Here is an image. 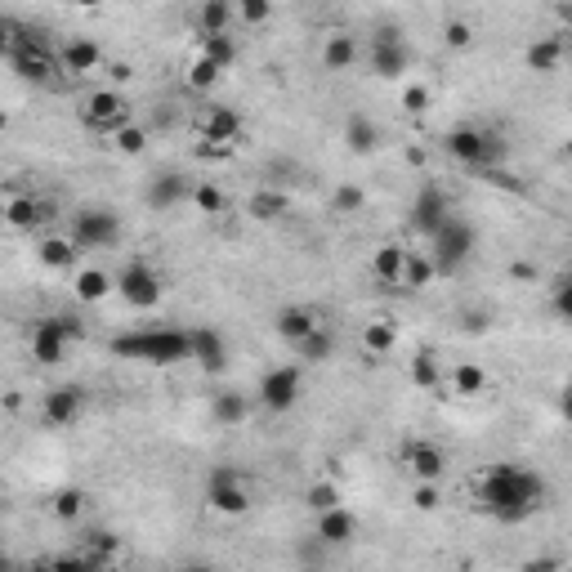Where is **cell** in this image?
Returning a JSON list of instances; mask_svg holds the SVG:
<instances>
[{
  "instance_id": "816d5d0a",
  "label": "cell",
  "mask_w": 572,
  "mask_h": 572,
  "mask_svg": "<svg viewBox=\"0 0 572 572\" xmlns=\"http://www.w3.org/2000/svg\"><path fill=\"white\" fill-rule=\"evenodd\" d=\"M9 572H54V564H27V568H9Z\"/></svg>"
},
{
  "instance_id": "7a4b0ae2",
  "label": "cell",
  "mask_w": 572,
  "mask_h": 572,
  "mask_svg": "<svg viewBox=\"0 0 572 572\" xmlns=\"http://www.w3.org/2000/svg\"><path fill=\"white\" fill-rule=\"evenodd\" d=\"M76 117H81L85 130H94V135H117L121 126H130V99L121 90H108V85H99V90H90L81 99V108H76Z\"/></svg>"
},
{
  "instance_id": "3957f363",
  "label": "cell",
  "mask_w": 572,
  "mask_h": 572,
  "mask_svg": "<svg viewBox=\"0 0 572 572\" xmlns=\"http://www.w3.org/2000/svg\"><path fill=\"white\" fill-rule=\"evenodd\" d=\"M121 354H139L148 362H184L193 358V340L188 331H148V336H130V340H117Z\"/></svg>"
},
{
  "instance_id": "f907efd6",
  "label": "cell",
  "mask_w": 572,
  "mask_h": 572,
  "mask_svg": "<svg viewBox=\"0 0 572 572\" xmlns=\"http://www.w3.org/2000/svg\"><path fill=\"white\" fill-rule=\"evenodd\" d=\"M523 572H568V568H564V559L559 555H537V559L523 564Z\"/></svg>"
},
{
  "instance_id": "c3c4849f",
  "label": "cell",
  "mask_w": 572,
  "mask_h": 572,
  "mask_svg": "<svg viewBox=\"0 0 572 572\" xmlns=\"http://www.w3.org/2000/svg\"><path fill=\"white\" fill-rule=\"evenodd\" d=\"M550 304H555V313H559V318L572 322V273H568V278L555 286V300H550Z\"/></svg>"
},
{
  "instance_id": "d6986e66",
  "label": "cell",
  "mask_w": 572,
  "mask_h": 572,
  "mask_svg": "<svg viewBox=\"0 0 572 572\" xmlns=\"http://www.w3.org/2000/svg\"><path fill=\"white\" fill-rule=\"evenodd\" d=\"M313 537H318L322 546H349V541L358 537V514L349 510V505H336V510L318 514V523H313Z\"/></svg>"
},
{
  "instance_id": "f1b7e54d",
  "label": "cell",
  "mask_w": 572,
  "mask_h": 572,
  "mask_svg": "<svg viewBox=\"0 0 572 572\" xmlns=\"http://www.w3.org/2000/svg\"><path fill=\"white\" fill-rule=\"evenodd\" d=\"M447 385H452L456 398H479L483 389H488V371H483L479 362H456L452 376H447Z\"/></svg>"
},
{
  "instance_id": "484cf974",
  "label": "cell",
  "mask_w": 572,
  "mask_h": 572,
  "mask_svg": "<svg viewBox=\"0 0 572 572\" xmlns=\"http://www.w3.org/2000/svg\"><path fill=\"white\" fill-rule=\"evenodd\" d=\"M233 23H237V5H228V0H206L197 9V32L202 36H228Z\"/></svg>"
},
{
  "instance_id": "7dc6e473",
  "label": "cell",
  "mask_w": 572,
  "mask_h": 572,
  "mask_svg": "<svg viewBox=\"0 0 572 572\" xmlns=\"http://www.w3.org/2000/svg\"><path fill=\"white\" fill-rule=\"evenodd\" d=\"M412 505H416V510H438V505H443L438 483H416V488H412Z\"/></svg>"
},
{
  "instance_id": "5b68a950",
  "label": "cell",
  "mask_w": 572,
  "mask_h": 572,
  "mask_svg": "<svg viewBox=\"0 0 572 572\" xmlns=\"http://www.w3.org/2000/svg\"><path fill=\"white\" fill-rule=\"evenodd\" d=\"M72 340H81V327L68 318H41L32 331V354L36 362H45V367H54V362L68 358V345Z\"/></svg>"
},
{
  "instance_id": "6f0895ef",
  "label": "cell",
  "mask_w": 572,
  "mask_h": 572,
  "mask_svg": "<svg viewBox=\"0 0 572 572\" xmlns=\"http://www.w3.org/2000/svg\"><path fill=\"white\" fill-rule=\"evenodd\" d=\"M112 572H130V568H112Z\"/></svg>"
},
{
  "instance_id": "44dd1931",
  "label": "cell",
  "mask_w": 572,
  "mask_h": 572,
  "mask_svg": "<svg viewBox=\"0 0 572 572\" xmlns=\"http://www.w3.org/2000/svg\"><path fill=\"white\" fill-rule=\"evenodd\" d=\"M36 260L45 264V269H54V273H63V269H81V246H76V237L72 233H50V237H41L36 242Z\"/></svg>"
},
{
  "instance_id": "ab89813d",
  "label": "cell",
  "mask_w": 572,
  "mask_h": 572,
  "mask_svg": "<svg viewBox=\"0 0 572 572\" xmlns=\"http://www.w3.org/2000/svg\"><path fill=\"white\" fill-rule=\"evenodd\" d=\"M304 501H309L313 514H327V510H336V505H345V501H340V488H336L331 479H318V483H313V488L304 492Z\"/></svg>"
},
{
  "instance_id": "5bb4252c",
  "label": "cell",
  "mask_w": 572,
  "mask_h": 572,
  "mask_svg": "<svg viewBox=\"0 0 572 572\" xmlns=\"http://www.w3.org/2000/svg\"><path fill=\"white\" fill-rule=\"evenodd\" d=\"M117 295L130 309H152V304L161 300V278L148 264H130L126 273H117Z\"/></svg>"
},
{
  "instance_id": "7402d4cb",
  "label": "cell",
  "mask_w": 572,
  "mask_h": 572,
  "mask_svg": "<svg viewBox=\"0 0 572 572\" xmlns=\"http://www.w3.org/2000/svg\"><path fill=\"white\" fill-rule=\"evenodd\" d=\"M452 219V211H447V197H443V188L438 184H425L421 188V197H416V211H412V224L421 228L425 237H434L438 228Z\"/></svg>"
},
{
  "instance_id": "d6a6232c",
  "label": "cell",
  "mask_w": 572,
  "mask_h": 572,
  "mask_svg": "<svg viewBox=\"0 0 572 572\" xmlns=\"http://www.w3.org/2000/svg\"><path fill=\"white\" fill-rule=\"evenodd\" d=\"M438 278V264H434V255L429 251H412V260H407V282H403V291H425L429 282Z\"/></svg>"
},
{
  "instance_id": "9a60e30c",
  "label": "cell",
  "mask_w": 572,
  "mask_h": 572,
  "mask_svg": "<svg viewBox=\"0 0 572 572\" xmlns=\"http://www.w3.org/2000/svg\"><path fill=\"white\" fill-rule=\"evenodd\" d=\"M371 72L376 76H403L407 72V45L398 27H380L371 36Z\"/></svg>"
},
{
  "instance_id": "d4e9b609",
  "label": "cell",
  "mask_w": 572,
  "mask_h": 572,
  "mask_svg": "<svg viewBox=\"0 0 572 572\" xmlns=\"http://www.w3.org/2000/svg\"><path fill=\"white\" fill-rule=\"evenodd\" d=\"M59 63H63V72H72V76H90L103 68V50L94 41H85V36H72L59 50Z\"/></svg>"
},
{
  "instance_id": "f546056e",
  "label": "cell",
  "mask_w": 572,
  "mask_h": 572,
  "mask_svg": "<svg viewBox=\"0 0 572 572\" xmlns=\"http://www.w3.org/2000/svg\"><path fill=\"white\" fill-rule=\"evenodd\" d=\"M246 211H251V219H264V224H273V219H282L286 211H291V197L278 193V188H260V193L246 202Z\"/></svg>"
},
{
  "instance_id": "e0dca14e",
  "label": "cell",
  "mask_w": 572,
  "mask_h": 572,
  "mask_svg": "<svg viewBox=\"0 0 572 572\" xmlns=\"http://www.w3.org/2000/svg\"><path fill=\"white\" fill-rule=\"evenodd\" d=\"M313 331H322V313L313 309V304H286V309L278 313V336L286 340V345L300 349Z\"/></svg>"
},
{
  "instance_id": "4316f807",
  "label": "cell",
  "mask_w": 572,
  "mask_h": 572,
  "mask_svg": "<svg viewBox=\"0 0 572 572\" xmlns=\"http://www.w3.org/2000/svg\"><path fill=\"white\" fill-rule=\"evenodd\" d=\"M188 340H193V362H202L206 371H219L224 367V336L211 327H193L188 331Z\"/></svg>"
},
{
  "instance_id": "7bdbcfd3",
  "label": "cell",
  "mask_w": 572,
  "mask_h": 572,
  "mask_svg": "<svg viewBox=\"0 0 572 572\" xmlns=\"http://www.w3.org/2000/svg\"><path fill=\"white\" fill-rule=\"evenodd\" d=\"M362 206H367V193H362L358 184H340L336 197H331V211L336 215H358Z\"/></svg>"
},
{
  "instance_id": "6da1fadb",
  "label": "cell",
  "mask_w": 572,
  "mask_h": 572,
  "mask_svg": "<svg viewBox=\"0 0 572 572\" xmlns=\"http://www.w3.org/2000/svg\"><path fill=\"white\" fill-rule=\"evenodd\" d=\"M474 497H479V510L514 523L537 510L541 497H546V483L523 465H488L483 474H474Z\"/></svg>"
},
{
  "instance_id": "f6af8a7d",
  "label": "cell",
  "mask_w": 572,
  "mask_h": 572,
  "mask_svg": "<svg viewBox=\"0 0 572 572\" xmlns=\"http://www.w3.org/2000/svg\"><path fill=\"white\" fill-rule=\"evenodd\" d=\"M300 358H304V362H322V358H331V331H327V327L313 331V336L300 345Z\"/></svg>"
},
{
  "instance_id": "4fadbf2b",
  "label": "cell",
  "mask_w": 572,
  "mask_h": 572,
  "mask_svg": "<svg viewBox=\"0 0 572 572\" xmlns=\"http://www.w3.org/2000/svg\"><path fill=\"white\" fill-rule=\"evenodd\" d=\"M54 219V202L36 193H9L5 197V224L18 228V233H32V228H45Z\"/></svg>"
},
{
  "instance_id": "bcb514c9",
  "label": "cell",
  "mask_w": 572,
  "mask_h": 572,
  "mask_svg": "<svg viewBox=\"0 0 572 572\" xmlns=\"http://www.w3.org/2000/svg\"><path fill=\"white\" fill-rule=\"evenodd\" d=\"M443 41H447V50H470V41H474V27L465 23V18H452V23L443 27Z\"/></svg>"
},
{
  "instance_id": "74e56055",
  "label": "cell",
  "mask_w": 572,
  "mask_h": 572,
  "mask_svg": "<svg viewBox=\"0 0 572 572\" xmlns=\"http://www.w3.org/2000/svg\"><path fill=\"white\" fill-rule=\"evenodd\" d=\"M224 76V68L219 63H211L206 54H197L193 63H188V72H184V81H188V90H215V81Z\"/></svg>"
},
{
  "instance_id": "7c38bea8",
  "label": "cell",
  "mask_w": 572,
  "mask_h": 572,
  "mask_svg": "<svg viewBox=\"0 0 572 572\" xmlns=\"http://www.w3.org/2000/svg\"><path fill=\"white\" fill-rule=\"evenodd\" d=\"M197 135H202V143L237 148V139H242V117H237L233 108H224V103H211V108L197 112Z\"/></svg>"
},
{
  "instance_id": "4dcf8cb0",
  "label": "cell",
  "mask_w": 572,
  "mask_h": 572,
  "mask_svg": "<svg viewBox=\"0 0 572 572\" xmlns=\"http://www.w3.org/2000/svg\"><path fill=\"white\" fill-rule=\"evenodd\" d=\"M564 63V41L559 36H541V41L528 45V68L532 72H555Z\"/></svg>"
},
{
  "instance_id": "f35d334b",
  "label": "cell",
  "mask_w": 572,
  "mask_h": 572,
  "mask_svg": "<svg viewBox=\"0 0 572 572\" xmlns=\"http://www.w3.org/2000/svg\"><path fill=\"white\" fill-rule=\"evenodd\" d=\"M429 103H434V94H429L425 81H407L403 94H398V108H403L407 117H421V112H429Z\"/></svg>"
},
{
  "instance_id": "8fae6325",
  "label": "cell",
  "mask_w": 572,
  "mask_h": 572,
  "mask_svg": "<svg viewBox=\"0 0 572 572\" xmlns=\"http://www.w3.org/2000/svg\"><path fill=\"white\" fill-rule=\"evenodd\" d=\"M443 148L452 152L456 161H465V166H488V161H497L501 143L492 135H483V130H474V126H456V130H447Z\"/></svg>"
},
{
  "instance_id": "e575fe53",
  "label": "cell",
  "mask_w": 572,
  "mask_h": 572,
  "mask_svg": "<svg viewBox=\"0 0 572 572\" xmlns=\"http://www.w3.org/2000/svg\"><path fill=\"white\" fill-rule=\"evenodd\" d=\"M407 371H412V385H416V389H429V394H438V385H443V376H438V358L429 354V349H421Z\"/></svg>"
},
{
  "instance_id": "9c48e42d",
  "label": "cell",
  "mask_w": 572,
  "mask_h": 572,
  "mask_svg": "<svg viewBox=\"0 0 572 572\" xmlns=\"http://www.w3.org/2000/svg\"><path fill=\"white\" fill-rule=\"evenodd\" d=\"M398 465H403L416 483H438L447 470V456H443V447L429 443V438H412V443L398 447Z\"/></svg>"
},
{
  "instance_id": "603a6c76",
  "label": "cell",
  "mask_w": 572,
  "mask_h": 572,
  "mask_svg": "<svg viewBox=\"0 0 572 572\" xmlns=\"http://www.w3.org/2000/svg\"><path fill=\"white\" fill-rule=\"evenodd\" d=\"M358 54H362V45H358L354 32H331V36H322L318 59L327 72H349L358 63Z\"/></svg>"
},
{
  "instance_id": "cb8c5ba5",
  "label": "cell",
  "mask_w": 572,
  "mask_h": 572,
  "mask_svg": "<svg viewBox=\"0 0 572 572\" xmlns=\"http://www.w3.org/2000/svg\"><path fill=\"white\" fill-rule=\"evenodd\" d=\"M358 345L367 358H385L398 349V322L394 318H367L358 331Z\"/></svg>"
},
{
  "instance_id": "ee69618b",
  "label": "cell",
  "mask_w": 572,
  "mask_h": 572,
  "mask_svg": "<svg viewBox=\"0 0 572 572\" xmlns=\"http://www.w3.org/2000/svg\"><path fill=\"white\" fill-rule=\"evenodd\" d=\"M269 18H273L269 0H242V5H237V23L242 27H264Z\"/></svg>"
},
{
  "instance_id": "ffe728a7",
  "label": "cell",
  "mask_w": 572,
  "mask_h": 572,
  "mask_svg": "<svg viewBox=\"0 0 572 572\" xmlns=\"http://www.w3.org/2000/svg\"><path fill=\"white\" fill-rule=\"evenodd\" d=\"M407 260H412V251L398 242H385L371 251V278L380 286H403L407 282Z\"/></svg>"
},
{
  "instance_id": "60d3db41",
  "label": "cell",
  "mask_w": 572,
  "mask_h": 572,
  "mask_svg": "<svg viewBox=\"0 0 572 572\" xmlns=\"http://www.w3.org/2000/svg\"><path fill=\"white\" fill-rule=\"evenodd\" d=\"M50 510H54V519H63V523H76L85 514V492H76V488H63L59 497L50 501Z\"/></svg>"
},
{
  "instance_id": "11a10c76",
  "label": "cell",
  "mask_w": 572,
  "mask_h": 572,
  "mask_svg": "<svg viewBox=\"0 0 572 572\" xmlns=\"http://www.w3.org/2000/svg\"><path fill=\"white\" fill-rule=\"evenodd\" d=\"M559 18H568V23H572V5H559Z\"/></svg>"
},
{
  "instance_id": "d590c367",
  "label": "cell",
  "mask_w": 572,
  "mask_h": 572,
  "mask_svg": "<svg viewBox=\"0 0 572 572\" xmlns=\"http://www.w3.org/2000/svg\"><path fill=\"white\" fill-rule=\"evenodd\" d=\"M193 206L202 215H224L228 211V197H224V188H219L215 179H202V184H193Z\"/></svg>"
},
{
  "instance_id": "b9f144b4",
  "label": "cell",
  "mask_w": 572,
  "mask_h": 572,
  "mask_svg": "<svg viewBox=\"0 0 572 572\" xmlns=\"http://www.w3.org/2000/svg\"><path fill=\"white\" fill-rule=\"evenodd\" d=\"M380 143V130L367 117H349V148L354 152H371Z\"/></svg>"
},
{
  "instance_id": "52a82bcc",
  "label": "cell",
  "mask_w": 572,
  "mask_h": 572,
  "mask_svg": "<svg viewBox=\"0 0 572 572\" xmlns=\"http://www.w3.org/2000/svg\"><path fill=\"white\" fill-rule=\"evenodd\" d=\"M206 501H211L215 514H228V519H237V514H251V483H246L237 470H219V474H211Z\"/></svg>"
},
{
  "instance_id": "ac0fdd59",
  "label": "cell",
  "mask_w": 572,
  "mask_h": 572,
  "mask_svg": "<svg viewBox=\"0 0 572 572\" xmlns=\"http://www.w3.org/2000/svg\"><path fill=\"white\" fill-rule=\"evenodd\" d=\"M112 291H117V273H108L103 264H81V269H72V295L81 304H99V300H108Z\"/></svg>"
},
{
  "instance_id": "ba28073f",
  "label": "cell",
  "mask_w": 572,
  "mask_h": 572,
  "mask_svg": "<svg viewBox=\"0 0 572 572\" xmlns=\"http://www.w3.org/2000/svg\"><path fill=\"white\" fill-rule=\"evenodd\" d=\"M68 233L76 237L81 251H103V246H112L121 237V219L112 211H76Z\"/></svg>"
},
{
  "instance_id": "30bf717a",
  "label": "cell",
  "mask_w": 572,
  "mask_h": 572,
  "mask_svg": "<svg viewBox=\"0 0 572 572\" xmlns=\"http://www.w3.org/2000/svg\"><path fill=\"white\" fill-rule=\"evenodd\" d=\"M9 63H14L23 76H32V81H54V72H63L59 54H50L41 41H23V36H9Z\"/></svg>"
},
{
  "instance_id": "f5cc1de1",
  "label": "cell",
  "mask_w": 572,
  "mask_h": 572,
  "mask_svg": "<svg viewBox=\"0 0 572 572\" xmlns=\"http://www.w3.org/2000/svg\"><path fill=\"white\" fill-rule=\"evenodd\" d=\"M179 572H215V568H211V564H184Z\"/></svg>"
},
{
  "instance_id": "db71d44e",
  "label": "cell",
  "mask_w": 572,
  "mask_h": 572,
  "mask_svg": "<svg viewBox=\"0 0 572 572\" xmlns=\"http://www.w3.org/2000/svg\"><path fill=\"white\" fill-rule=\"evenodd\" d=\"M559 407H564V416L572 421V394H564V403H559Z\"/></svg>"
},
{
  "instance_id": "9f6ffc18",
  "label": "cell",
  "mask_w": 572,
  "mask_h": 572,
  "mask_svg": "<svg viewBox=\"0 0 572 572\" xmlns=\"http://www.w3.org/2000/svg\"><path fill=\"white\" fill-rule=\"evenodd\" d=\"M564 394H572V380H568V389H564Z\"/></svg>"
},
{
  "instance_id": "681fc988",
  "label": "cell",
  "mask_w": 572,
  "mask_h": 572,
  "mask_svg": "<svg viewBox=\"0 0 572 572\" xmlns=\"http://www.w3.org/2000/svg\"><path fill=\"white\" fill-rule=\"evenodd\" d=\"M54 572H103V568L85 555H63V559H54Z\"/></svg>"
},
{
  "instance_id": "83f0119b",
  "label": "cell",
  "mask_w": 572,
  "mask_h": 572,
  "mask_svg": "<svg viewBox=\"0 0 572 572\" xmlns=\"http://www.w3.org/2000/svg\"><path fill=\"white\" fill-rule=\"evenodd\" d=\"M184 197H193V188H188L179 175H157L148 184V206L152 211H170V206H179Z\"/></svg>"
},
{
  "instance_id": "8992f818",
  "label": "cell",
  "mask_w": 572,
  "mask_h": 572,
  "mask_svg": "<svg viewBox=\"0 0 572 572\" xmlns=\"http://www.w3.org/2000/svg\"><path fill=\"white\" fill-rule=\"evenodd\" d=\"M255 398H260V407H269V412L295 407V398H300V367H295V362L269 367L260 376V385H255Z\"/></svg>"
},
{
  "instance_id": "8d00e7d4",
  "label": "cell",
  "mask_w": 572,
  "mask_h": 572,
  "mask_svg": "<svg viewBox=\"0 0 572 572\" xmlns=\"http://www.w3.org/2000/svg\"><path fill=\"white\" fill-rule=\"evenodd\" d=\"M108 143H112V152H121V157H143V148H148V130L143 126H121L117 135H108Z\"/></svg>"
},
{
  "instance_id": "277c9868",
  "label": "cell",
  "mask_w": 572,
  "mask_h": 572,
  "mask_svg": "<svg viewBox=\"0 0 572 572\" xmlns=\"http://www.w3.org/2000/svg\"><path fill=\"white\" fill-rule=\"evenodd\" d=\"M470 246H474V228L465 224V219H447L443 228H438L434 237H429V255H434V264H438V273H452V269H461L465 264V255H470Z\"/></svg>"
},
{
  "instance_id": "836d02e7",
  "label": "cell",
  "mask_w": 572,
  "mask_h": 572,
  "mask_svg": "<svg viewBox=\"0 0 572 572\" xmlns=\"http://www.w3.org/2000/svg\"><path fill=\"white\" fill-rule=\"evenodd\" d=\"M197 54H206L211 63H219V68H233V59H237V36L228 32V36H202V45H197Z\"/></svg>"
},
{
  "instance_id": "2e32d148",
  "label": "cell",
  "mask_w": 572,
  "mask_h": 572,
  "mask_svg": "<svg viewBox=\"0 0 572 572\" xmlns=\"http://www.w3.org/2000/svg\"><path fill=\"white\" fill-rule=\"evenodd\" d=\"M85 412V389L81 385H59L41 398V421L45 425H72Z\"/></svg>"
},
{
  "instance_id": "1f68e13d",
  "label": "cell",
  "mask_w": 572,
  "mask_h": 572,
  "mask_svg": "<svg viewBox=\"0 0 572 572\" xmlns=\"http://www.w3.org/2000/svg\"><path fill=\"white\" fill-rule=\"evenodd\" d=\"M211 416H215V425H242L246 416H251V398L246 394H215Z\"/></svg>"
}]
</instances>
